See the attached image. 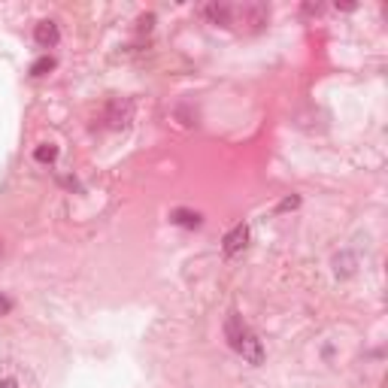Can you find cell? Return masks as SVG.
Returning a JSON list of instances; mask_svg holds the SVG:
<instances>
[{
  "instance_id": "cell-9",
  "label": "cell",
  "mask_w": 388,
  "mask_h": 388,
  "mask_svg": "<svg viewBox=\"0 0 388 388\" xmlns=\"http://www.w3.org/2000/svg\"><path fill=\"white\" fill-rule=\"evenodd\" d=\"M0 388H19V379L16 376H4V379H0Z\"/></svg>"
},
{
  "instance_id": "cell-1",
  "label": "cell",
  "mask_w": 388,
  "mask_h": 388,
  "mask_svg": "<svg viewBox=\"0 0 388 388\" xmlns=\"http://www.w3.org/2000/svg\"><path fill=\"white\" fill-rule=\"evenodd\" d=\"M225 337H228V346L234 349L242 361H249V364H261L264 361L261 340L255 337V331L246 322H242V315H237V312L228 315V319H225Z\"/></svg>"
},
{
  "instance_id": "cell-7",
  "label": "cell",
  "mask_w": 388,
  "mask_h": 388,
  "mask_svg": "<svg viewBox=\"0 0 388 388\" xmlns=\"http://www.w3.org/2000/svg\"><path fill=\"white\" fill-rule=\"evenodd\" d=\"M173 222L182 228H198L200 225V215L198 213H188V210H176L173 213Z\"/></svg>"
},
{
  "instance_id": "cell-6",
  "label": "cell",
  "mask_w": 388,
  "mask_h": 388,
  "mask_svg": "<svg viewBox=\"0 0 388 388\" xmlns=\"http://www.w3.org/2000/svg\"><path fill=\"white\" fill-rule=\"evenodd\" d=\"M58 158V146H52V143H43L40 149H34V161H40V164H52Z\"/></svg>"
},
{
  "instance_id": "cell-5",
  "label": "cell",
  "mask_w": 388,
  "mask_h": 388,
  "mask_svg": "<svg viewBox=\"0 0 388 388\" xmlns=\"http://www.w3.org/2000/svg\"><path fill=\"white\" fill-rule=\"evenodd\" d=\"M355 255H352V252H343V255H337V258H334V273L337 276H352V273H355Z\"/></svg>"
},
{
  "instance_id": "cell-11",
  "label": "cell",
  "mask_w": 388,
  "mask_h": 388,
  "mask_svg": "<svg viewBox=\"0 0 388 388\" xmlns=\"http://www.w3.org/2000/svg\"><path fill=\"white\" fill-rule=\"evenodd\" d=\"M291 206H297V198H288V200H282V206H279V210H291Z\"/></svg>"
},
{
  "instance_id": "cell-8",
  "label": "cell",
  "mask_w": 388,
  "mask_h": 388,
  "mask_svg": "<svg viewBox=\"0 0 388 388\" xmlns=\"http://www.w3.org/2000/svg\"><path fill=\"white\" fill-rule=\"evenodd\" d=\"M55 67V61L52 58H40V61H36V64L31 67V73H34V76H43V73L46 70H52Z\"/></svg>"
},
{
  "instance_id": "cell-10",
  "label": "cell",
  "mask_w": 388,
  "mask_h": 388,
  "mask_svg": "<svg viewBox=\"0 0 388 388\" xmlns=\"http://www.w3.org/2000/svg\"><path fill=\"white\" fill-rule=\"evenodd\" d=\"M12 310V303H9V297H4V295H0V315H6Z\"/></svg>"
},
{
  "instance_id": "cell-2",
  "label": "cell",
  "mask_w": 388,
  "mask_h": 388,
  "mask_svg": "<svg viewBox=\"0 0 388 388\" xmlns=\"http://www.w3.org/2000/svg\"><path fill=\"white\" fill-rule=\"evenodd\" d=\"M249 246V225H234L225 234V240H222V252L228 255V258H234V255H240L242 249Z\"/></svg>"
},
{
  "instance_id": "cell-3",
  "label": "cell",
  "mask_w": 388,
  "mask_h": 388,
  "mask_svg": "<svg viewBox=\"0 0 388 388\" xmlns=\"http://www.w3.org/2000/svg\"><path fill=\"white\" fill-rule=\"evenodd\" d=\"M34 40H36V46H40V48H55V46H58V40H61L58 24H55L52 19L40 21V24L34 28Z\"/></svg>"
},
{
  "instance_id": "cell-4",
  "label": "cell",
  "mask_w": 388,
  "mask_h": 388,
  "mask_svg": "<svg viewBox=\"0 0 388 388\" xmlns=\"http://www.w3.org/2000/svg\"><path fill=\"white\" fill-rule=\"evenodd\" d=\"M203 16L210 19L213 24H230V19H234V9L225 6V4H213V6L203 9Z\"/></svg>"
}]
</instances>
